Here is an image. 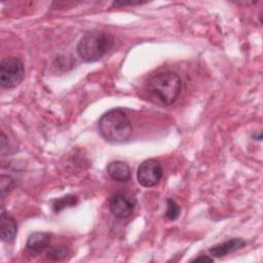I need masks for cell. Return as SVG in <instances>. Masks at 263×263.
I'll return each instance as SVG.
<instances>
[{"label": "cell", "mask_w": 263, "mask_h": 263, "mask_svg": "<svg viewBox=\"0 0 263 263\" xmlns=\"http://www.w3.org/2000/svg\"><path fill=\"white\" fill-rule=\"evenodd\" d=\"M25 77L23 62L14 57L6 58L0 64V84L4 88L16 87Z\"/></svg>", "instance_id": "obj_4"}, {"label": "cell", "mask_w": 263, "mask_h": 263, "mask_svg": "<svg viewBox=\"0 0 263 263\" xmlns=\"http://www.w3.org/2000/svg\"><path fill=\"white\" fill-rule=\"evenodd\" d=\"M17 234V223L3 208L0 215V236L2 241L11 242Z\"/></svg>", "instance_id": "obj_7"}, {"label": "cell", "mask_w": 263, "mask_h": 263, "mask_svg": "<svg viewBox=\"0 0 263 263\" xmlns=\"http://www.w3.org/2000/svg\"><path fill=\"white\" fill-rule=\"evenodd\" d=\"M180 215V206L179 204L174 200L168 198L166 200V212H165V217L171 220L174 221L176 220Z\"/></svg>", "instance_id": "obj_13"}, {"label": "cell", "mask_w": 263, "mask_h": 263, "mask_svg": "<svg viewBox=\"0 0 263 263\" xmlns=\"http://www.w3.org/2000/svg\"><path fill=\"white\" fill-rule=\"evenodd\" d=\"M98 125L101 136L110 143H124L133 133L130 121L121 108H114L104 113Z\"/></svg>", "instance_id": "obj_1"}, {"label": "cell", "mask_w": 263, "mask_h": 263, "mask_svg": "<svg viewBox=\"0 0 263 263\" xmlns=\"http://www.w3.org/2000/svg\"><path fill=\"white\" fill-rule=\"evenodd\" d=\"M50 242V234L47 232H33L29 235L27 242H26V248L27 250L34 255H38L42 253L49 245Z\"/></svg>", "instance_id": "obj_9"}, {"label": "cell", "mask_w": 263, "mask_h": 263, "mask_svg": "<svg viewBox=\"0 0 263 263\" xmlns=\"http://www.w3.org/2000/svg\"><path fill=\"white\" fill-rule=\"evenodd\" d=\"M78 201V198L76 195L73 194H67L61 198H58L53 201L52 203V209L54 212L59 213L62 210L66 209V208H71L74 206Z\"/></svg>", "instance_id": "obj_11"}, {"label": "cell", "mask_w": 263, "mask_h": 263, "mask_svg": "<svg viewBox=\"0 0 263 263\" xmlns=\"http://www.w3.org/2000/svg\"><path fill=\"white\" fill-rule=\"evenodd\" d=\"M114 37L104 31L86 33L77 43L76 50L79 58L85 63H93L103 59L113 47Z\"/></svg>", "instance_id": "obj_2"}, {"label": "cell", "mask_w": 263, "mask_h": 263, "mask_svg": "<svg viewBox=\"0 0 263 263\" xmlns=\"http://www.w3.org/2000/svg\"><path fill=\"white\" fill-rule=\"evenodd\" d=\"M213 262L214 261V258L212 257H209V256H205V255H203V256H199V257H196L195 259H193L192 260V262Z\"/></svg>", "instance_id": "obj_15"}, {"label": "cell", "mask_w": 263, "mask_h": 263, "mask_svg": "<svg viewBox=\"0 0 263 263\" xmlns=\"http://www.w3.org/2000/svg\"><path fill=\"white\" fill-rule=\"evenodd\" d=\"M142 2L140 1H136V2H133V1H129V2H122V1H116V2H113L112 3V6H126V5H138V4H141Z\"/></svg>", "instance_id": "obj_14"}, {"label": "cell", "mask_w": 263, "mask_h": 263, "mask_svg": "<svg viewBox=\"0 0 263 263\" xmlns=\"http://www.w3.org/2000/svg\"><path fill=\"white\" fill-rule=\"evenodd\" d=\"M182 79L173 71H162L154 75L148 82V92L162 105H172L182 90Z\"/></svg>", "instance_id": "obj_3"}, {"label": "cell", "mask_w": 263, "mask_h": 263, "mask_svg": "<svg viewBox=\"0 0 263 263\" xmlns=\"http://www.w3.org/2000/svg\"><path fill=\"white\" fill-rule=\"evenodd\" d=\"M245 246H246V241L243 239L234 237V238H231V239L226 240L224 242H221V243L213 246L209 250V253H210V255L213 258L214 257L221 258V257L227 256V255H229L231 253H234V252L240 250Z\"/></svg>", "instance_id": "obj_8"}, {"label": "cell", "mask_w": 263, "mask_h": 263, "mask_svg": "<svg viewBox=\"0 0 263 263\" xmlns=\"http://www.w3.org/2000/svg\"><path fill=\"white\" fill-rule=\"evenodd\" d=\"M136 203L137 200L134 196L123 192H117L112 195L109 201V209L115 218L122 220L133 214Z\"/></svg>", "instance_id": "obj_6"}, {"label": "cell", "mask_w": 263, "mask_h": 263, "mask_svg": "<svg viewBox=\"0 0 263 263\" xmlns=\"http://www.w3.org/2000/svg\"><path fill=\"white\" fill-rule=\"evenodd\" d=\"M107 173L112 180L120 183L127 182L130 179L132 175L128 164L120 160L110 162L107 165Z\"/></svg>", "instance_id": "obj_10"}, {"label": "cell", "mask_w": 263, "mask_h": 263, "mask_svg": "<svg viewBox=\"0 0 263 263\" xmlns=\"http://www.w3.org/2000/svg\"><path fill=\"white\" fill-rule=\"evenodd\" d=\"M163 175L161 164L154 158L144 160L138 167L137 180L140 185L146 188L154 187L159 183Z\"/></svg>", "instance_id": "obj_5"}, {"label": "cell", "mask_w": 263, "mask_h": 263, "mask_svg": "<svg viewBox=\"0 0 263 263\" xmlns=\"http://www.w3.org/2000/svg\"><path fill=\"white\" fill-rule=\"evenodd\" d=\"M69 254V248L65 245H60V246H54L49 249L46 253V257L49 260L52 261H58L64 259L67 255Z\"/></svg>", "instance_id": "obj_12"}]
</instances>
